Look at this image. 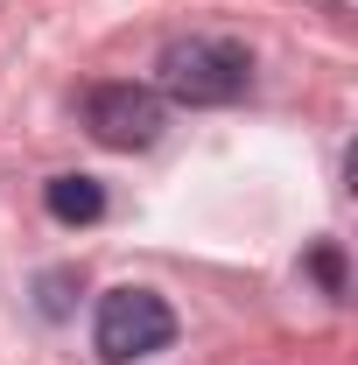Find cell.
I'll return each instance as SVG.
<instances>
[{
  "instance_id": "cell-1",
  "label": "cell",
  "mask_w": 358,
  "mask_h": 365,
  "mask_svg": "<svg viewBox=\"0 0 358 365\" xmlns=\"http://www.w3.org/2000/svg\"><path fill=\"white\" fill-rule=\"evenodd\" d=\"M162 98L176 106H232L239 91L253 85V56L232 36H190V43L162 49Z\"/></svg>"
},
{
  "instance_id": "cell-2",
  "label": "cell",
  "mask_w": 358,
  "mask_h": 365,
  "mask_svg": "<svg viewBox=\"0 0 358 365\" xmlns=\"http://www.w3.org/2000/svg\"><path fill=\"white\" fill-rule=\"evenodd\" d=\"M169 337H176V309H169L155 288H113V295H98L91 344H98L106 365L155 359V351H169Z\"/></svg>"
},
{
  "instance_id": "cell-3",
  "label": "cell",
  "mask_w": 358,
  "mask_h": 365,
  "mask_svg": "<svg viewBox=\"0 0 358 365\" xmlns=\"http://www.w3.org/2000/svg\"><path fill=\"white\" fill-rule=\"evenodd\" d=\"M85 127L98 148H120V155H134V148H155L162 127H169V98L148 85H98L85 98Z\"/></svg>"
},
{
  "instance_id": "cell-4",
  "label": "cell",
  "mask_w": 358,
  "mask_h": 365,
  "mask_svg": "<svg viewBox=\"0 0 358 365\" xmlns=\"http://www.w3.org/2000/svg\"><path fill=\"white\" fill-rule=\"evenodd\" d=\"M43 204H49L56 225H98V218H106V190H98L91 176H49Z\"/></svg>"
},
{
  "instance_id": "cell-5",
  "label": "cell",
  "mask_w": 358,
  "mask_h": 365,
  "mask_svg": "<svg viewBox=\"0 0 358 365\" xmlns=\"http://www.w3.org/2000/svg\"><path fill=\"white\" fill-rule=\"evenodd\" d=\"M310 267H316V281H323L330 295H344V253H337V246H316Z\"/></svg>"
},
{
  "instance_id": "cell-6",
  "label": "cell",
  "mask_w": 358,
  "mask_h": 365,
  "mask_svg": "<svg viewBox=\"0 0 358 365\" xmlns=\"http://www.w3.org/2000/svg\"><path fill=\"white\" fill-rule=\"evenodd\" d=\"M71 288H78V274H71V267L43 274V309H49V317H63V309H71Z\"/></svg>"
}]
</instances>
